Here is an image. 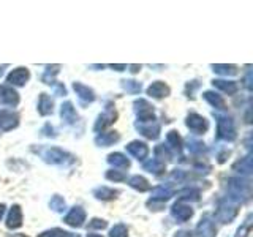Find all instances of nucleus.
<instances>
[{
    "label": "nucleus",
    "instance_id": "25",
    "mask_svg": "<svg viewBox=\"0 0 253 237\" xmlns=\"http://www.w3.org/2000/svg\"><path fill=\"white\" fill-rule=\"evenodd\" d=\"M233 169L237 171V172H241L242 176H249V174L252 172V155L249 154L247 157L241 158L239 161L233 164Z\"/></svg>",
    "mask_w": 253,
    "mask_h": 237
},
{
    "label": "nucleus",
    "instance_id": "31",
    "mask_svg": "<svg viewBox=\"0 0 253 237\" xmlns=\"http://www.w3.org/2000/svg\"><path fill=\"white\" fill-rule=\"evenodd\" d=\"M166 141H168V144L169 147L174 150V152H180L182 150V138L179 136V133L176 130H171L168 133V136H166Z\"/></svg>",
    "mask_w": 253,
    "mask_h": 237
},
{
    "label": "nucleus",
    "instance_id": "21",
    "mask_svg": "<svg viewBox=\"0 0 253 237\" xmlns=\"http://www.w3.org/2000/svg\"><path fill=\"white\" fill-rule=\"evenodd\" d=\"M54 111V101L47 93H42L38 100V113L42 116H49Z\"/></svg>",
    "mask_w": 253,
    "mask_h": 237
},
{
    "label": "nucleus",
    "instance_id": "46",
    "mask_svg": "<svg viewBox=\"0 0 253 237\" xmlns=\"http://www.w3.org/2000/svg\"><path fill=\"white\" fill-rule=\"evenodd\" d=\"M109 67L113 70H116V71H124L126 68V65H114V63H113V65H109Z\"/></svg>",
    "mask_w": 253,
    "mask_h": 237
},
{
    "label": "nucleus",
    "instance_id": "36",
    "mask_svg": "<svg viewBox=\"0 0 253 237\" xmlns=\"http://www.w3.org/2000/svg\"><path fill=\"white\" fill-rule=\"evenodd\" d=\"M188 150L195 155H200L203 152H206V146L203 141H198V139H188Z\"/></svg>",
    "mask_w": 253,
    "mask_h": 237
},
{
    "label": "nucleus",
    "instance_id": "49",
    "mask_svg": "<svg viewBox=\"0 0 253 237\" xmlns=\"http://www.w3.org/2000/svg\"><path fill=\"white\" fill-rule=\"evenodd\" d=\"M87 237H103V236H100V234H87Z\"/></svg>",
    "mask_w": 253,
    "mask_h": 237
},
{
    "label": "nucleus",
    "instance_id": "10",
    "mask_svg": "<svg viewBox=\"0 0 253 237\" xmlns=\"http://www.w3.org/2000/svg\"><path fill=\"white\" fill-rule=\"evenodd\" d=\"M134 128H136L142 136H146L147 139H157L160 136V125L157 122H147V123H134Z\"/></svg>",
    "mask_w": 253,
    "mask_h": 237
},
{
    "label": "nucleus",
    "instance_id": "48",
    "mask_svg": "<svg viewBox=\"0 0 253 237\" xmlns=\"http://www.w3.org/2000/svg\"><path fill=\"white\" fill-rule=\"evenodd\" d=\"M3 213H5V204H0V220H2Z\"/></svg>",
    "mask_w": 253,
    "mask_h": 237
},
{
    "label": "nucleus",
    "instance_id": "33",
    "mask_svg": "<svg viewBox=\"0 0 253 237\" xmlns=\"http://www.w3.org/2000/svg\"><path fill=\"white\" fill-rule=\"evenodd\" d=\"M121 85H122V89L128 93H139L142 89L141 82L134 81V79H124V81H121Z\"/></svg>",
    "mask_w": 253,
    "mask_h": 237
},
{
    "label": "nucleus",
    "instance_id": "35",
    "mask_svg": "<svg viewBox=\"0 0 253 237\" xmlns=\"http://www.w3.org/2000/svg\"><path fill=\"white\" fill-rule=\"evenodd\" d=\"M38 237H79V236L67 233V231H63V229H59V228H54V229H49V231L42 233Z\"/></svg>",
    "mask_w": 253,
    "mask_h": 237
},
{
    "label": "nucleus",
    "instance_id": "45",
    "mask_svg": "<svg viewBox=\"0 0 253 237\" xmlns=\"http://www.w3.org/2000/svg\"><path fill=\"white\" fill-rule=\"evenodd\" d=\"M54 85H55V92H57V95H67V89L62 84H54Z\"/></svg>",
    "mask_w": 253,
    "mask_h": 237
},
{
    "label": "nucleus",
    "instance_id": "9",
    "mask_svg": "<svg viewBox=\"0 0 253 237\" xmlns=\"http://www.w3.org/2000/svg\"><path fill=\"white\" fill-rule=\"evenodd\" d=\"M65 223L71 228H81L84 225V221H85V212L83 207H73L68 213H67V217H65Z\"/></svg>",
    "mask_w": 253,
    "mask_h": 237
},
{
    "label": "nucleus",
    "instance_id": "6",
    "mask_svg": "<svg viewBox=\"0 0 253 237\" xmlns=\"http://www.w3.org/2000/svg\"><path fill=\"white\" fill-rule=\"evenodd\" d=\"M116 118H117V111L114 109V106L111 105V103H108L106 108H105V111H103V113L98 116L97 122H95L93 130L97 131V133H98V131L103 133V130L108 128L109 125H113V123L116 122Z\"/></svg>",
    "mask_w": 253,
    "mask_h": 237
},
{
    "label": "nucleus",
    "instance_id": "18",
    "mask_svg": "<svg viewBox=\"0 0 253 237\" xmlns=\"http://www.w3.org/2000/svg\"><path fill=\"white\" fill-rule=\"evenodd\" d=\"M6 226L10 229H18L22 226V212L19 205H13L6 217Z\"/></svg>",
    "mask_w": 253,
    "mask_h": 237
},
{
    "label": "nucleus",
    "instance_id": "29",
    "mask_svg": "<svg viewBox=\"0 0 253 237\" xmlns=\"http://www.w3.org/2000/svg\"><path fill=\"white\" fill-rule=\"evenodd\" d=\"M177 198L180 201H198L200 199V190L196 188H184L177 193Z\"/></svg>",
    "mask_w": 253,
    "mask_h": 237
},
{
    "label": "nucleus",
    "instance_id": "23",
    "mask_svg": "<svg viewBox=\"0 0 253 237\" xmlns=\"http://www.w3.org/2000/svg\"><path fill=\"white\" fill-rule=\"evenodd\" d=\"M212 84H213V87H217V89L223 90L228 95L236 93L237 89H239V87H237V82H234V81H225V79H213Z\"/></svg>",
    "mask_w": 253,
    "mask_h": 237
},
{
    "label": "nucleus",
    "instance_id": "26",
    "mask_svg": "<svg viewBox=\"0 0 253 237\" xmlns=\"http://www.w3.org/2000/svg\"><path fill=\"white\" fill-rule=\"evenodd\" d=\"M142 168H144V171L154 174V176H160L162 172H165V163L157 160V158H152V160H149L142 164Z\"/></svg>",
    "mask_w": 253,
    "mask_h": 237
},
{
    "label": "nucleus",
    "instance_id": "5",
    "mask_svg": "<svg viewBox=\"0 0 253 237\" xmlns=\"http://www.w3.org/2000/svg\"><path fill=\"white\" fill-rule=\"evenodd\" d=\"M134 106V113L138 116V122L139 123H147V122H155V113H154V106L149 105V101L146 100H136L133 103Z\"/></svg>",
    "mask_w": 253,
    "mask_h": 237
},
{
    "label": "nucleus",
    "instance_id": "24",
    "mask_svg": "<svg viewBox=\"0 0 253 237\" xmlns=\"http://www.w3.org/2000/svg\"><path fill=\"white\" fill-rule=\"evenodd\" d=\"M117 195H119L117 190L108 188V187H98L93 190V196L101 201H111V199H114Z\"/></svg>",
    "mask_w": 253,
    "mask_h": 237
},
{
    "label": "nucleus",
    "instance_id": "38",
    "mask_svg": "<svg viewBox=\"0 0 253 237\" xmlns=\"http://www.w3.org/2000/svg\"><path fill=\"white\" fill-rule=\"evenodd\" d=\"M109 237H128V229L125 225H116L111 229Z\"/></svg>",
    "mask_w": 253,
    "mask_h": 237
},
{
    "label": "nucleus",
    "instance_id": "4",
    "mask_svg": "<svg viewBox=\"0 0 253 237\" xmlns=\"http://www.w3.org/2000/svg\"><path fill=\"white\" fill-rule=\"evenodd\" d=\"M237 205L239 204L233 202L231 199H228V198L221 199L218 204L217 213H215L217 220L221 221V223H231V221L234 220V217L237 215Z\"/></svg>",
    "mask_w": 253,
    "mask_h": 237
},
{
    "label": "nucleus",
    "instance_id": "43",
    "mask_svg": "<svg viewBox=\"0 0 253 237\" xmlns=\"http://www.w3.org/2000/svg\"><path fill=\"white\" fill-rule=\"evenodd\" d=\"M250 81H252V76H250V71H249V73L245 75V79H244V85L247 87L249 90H252V82Z\"/></svg>",
    "mask_w": 253,
    "mask_h": 237
},
{
    "label": "nucleus",
    "instance_id": "40",
    "mask_svg": "<svg viewBox=\"0 0 253 237\" xmlns=\"http://www.w3.org/2000/svg\"><path fill=\"white\" fill-rule=\"evenodd\" d=\"M106 179L108 180H114V182H122L126 177H125V174L121 172V171H108L106 172Z\"/></svg>",
    "mask_w": 253,
    "mask_h": 237
},
{
    "label": "nucleus",
    "instance_id": "42",
    "mask_svg": "<svg viewBox=\"0 0 253 237\" xmlns=\"http://www.w3.org/2000/svg\"><path fill=\"white\" fill-rule=\"evenodd\" d=\"M106 226H108V221L101 220V218H93L89 223V228H92V229H105Z\"/></svg>",
    "mask_w": 253,
    "mask_h": 237
},
{
    "label": "nucleus",
    "instance_id": "39",
    "mask_svg": "<svg viewBox=\"0 0 253 237\" xmlns=\"http://www.w3.org/2000/svg\"><path fill=\"white\" fill-rule=\"evenodd\" d=\"M250 226H252V215H249L247 220H245V223L237 229L234 237H247V234L250 233Z\"/></svg>",
    "mask_w": 253,
    "mask_h": 237
},
{
    "label": "nucleus",
    "instance_id": "15",
    "mask_svg": "<svg viewBox=\"0 0 253 237\" xmlns=\"http://www.w3.org/2000/svg\"><path fill=\"white\" fill-rule=\"evenodd\" d=\"M169 92H171L169 87L166 85L165 82H162V81H155V82H152L147 87V95H149V97H152V98H157V100L168 97Z\"/></svg>",
    "mask_w": 253,
    "mask_h": 237
},
{
    "label": "nucleus",
    "instance_id": "12",
    "mask_svg": "<svg viewBox=\"0 0 253 237\" xmlns=\"http://www.w3.org/2000/svg\"><path fill=\"white\" fill-rule=\"evenodd\" d=\"M29 78H30V71L24 67H19V68L13 70L11 73L6 76V81L13 85H24L29 81Z\"/></svg>",
    "mask_w": 253,
    "mask_h": 237
},
{
    "label": "nucleus",
    "instance_id": "20",
    "mask_svg": "<svg viewBox=\"0 0 253 237\" xmlns=\"http://www.w3.org/2000/svg\"><path fill=\"white\" fill-rule=\"evenodd\" d=\"M73 89H75L78 97L81 98L84 103H92L95 100V93H93V90L90 89V87H87V85H84L81 82H75Z\"/></svg>",
    "mask_w": 253,
    "mask_h": 237
},
{
    "label": "nucleus",
    "instance_id": "16",
    "mask_svg": "<svg viewBox=\"0 0 253 237\" xmlns=\"http://www.w3.org/2000/svg\"><path fill=\"white\" fill-rule=\"evenodd\" d=\"M126 152L130 155H133L134 158L138 160H144L149 154V147L144 144V142H139V141H131L128 146H126Z\"/></svg>",
    "mask_w": 253,
    "mask_h": 237
},
{
    "label": "nucleus",
    "instance_id": "22",
    "mask_svg": "<svg viewBox=\"0 0 253 237\" xmlns=\"http://www.w3.org/2000/svg\"><path fill=\"white\" fill-rule=\"evenodd\" d=\"M108 163L111 166H114V168H122V169H126L130 166L128 158H126L125 155H122V154H119V152L109 154L108 155Z\"/></svg>",
    "mask_w": 253,
    "mask_h": 237
},
{
    "label": "nucleus",
    "instance_id": "30",
    "mask_svg": "<svg viewBox=\"0 0 253 237\" xmlns=\"http://www.w3.org/2000/svg\"><path fill=\"white\" fill-rule=\"evenodd\" d=\"M128 184H130L131 188L136 190V192H147V190L150 188L149 182L142 176H133V177H130Z\"/></svg>",
    "mask_w": 253,
    "mask_h": 237
},
{
    "label": "nucleus",
    "instance_id": "17",
    "mask_svg": "<svg viewBox=\"0 0 253 237\" xmlns=\"http://www.w3.org/2000/svg\"><path fill=\"white\" fill-rule=\"evenodd\" d=\"M60 117H62V120L68 125H73L78 122V114H76V109L73 108V103H70V101L63 103L60 106Z\"/></svg>",
    "mask_w": 253,
    "mask_h": 237
},
{
    "label": "nucleus",
    "instance_id": "34",
    "mask_svg": "<svg viewBox=\"0 0 253 237\" xmlns=\"http://www.w3.org/2000/svg\"><path fill=\"white\" fill-rule=\"evenodd\" d=\"M59 68H60V65H52V67L49 65V67H46V71H44V75H43V78H42V79H43V82H44V84H49V85H51V84L54 85V84H55V82H54V76L59 73Z\"/></svg>",
    "mask_w": 253,
    "mask_h": 237
},
{
    "label": "nucleus",
    "instance_id": "11",
    "mask_svg": "<svg viewBox=\"0 0 253 237\" xmlns=\"http://www.w3.org/2000/svg\"><path fill=\"white\" fill-rule=\"evenodd\" d=\"M171 215L177 221H180V223H184V221H187L193 217V209L184 202H176L171 207Z\"/></svg>",
    "mask_w": 253,
    "mask_h": 237
},
{
    "label": "nucleus",
    "instance_id": "44",
    "mask_svg": "<svg viewBox=\"0 0 253 237\" xmlns=\"http://www.w3.org/2000/svg\"><path fill=\"white\" fill-rule=\"evenodd\" d=\"M172 237H193V234L190 231H184V229H182V231H177Z\"/></svg>",
    "mask_w": 253,
    "mask_h": 237
},
{
    "label": "nucleus",
    "instance_id": "41",
    "mask_svg": "<svg viewBox=\"0 0 253 237\" xmlns=\"http://www.w3.org/2000/svg\"><path fill=\"white\" fill-rule=\"evenodd\" d=\"M155 155H157L158 158H166V160H171V152H169V150L166 149L163 144L155 147Z\"/></svg>",
    "mask_w": 253,
    "mask_h": 237
},
{
    "label": "nucleus",
    "instance_id": "27",
    "mask_svg": "<svg viewBox=\"0 0 253 237\" xmlns=\"http://www.w3.org/2000/svg\"><path fill=\"white\" fill-rule=\"evenodd\" d=\"M203 97H204V100L208 101L211 106H213L215 109H225V101H223V98H221L218 93L208 90V92L203 93Z\"/></svg>",
    "mask_w": 253,
    "mask_h": 237
},
{
    "label": "nucleus",
    "instance_id": "7",
    "mask_svg": "<svg viewBox=\"0 0 253 237\" xmlns=\"http://www.w3.org/2000/svg\"><path fill=\"white\" fill-rule=\"evenodd\" d=\"M19 125V116L13 111H0V133L10 131Z\"/></svg>",
    "mask_w": 253,
    "mask_h": 237
},
{
    "label": "nucleus",
    "instance_id": "47",
    "mask_svg": "<svg viewBox=\"0 0 253 237\" xmlns=\"http://www.w3.org/2000/svg\"><path fill=\"white\" fill-rule=\"evenodd\" d=\"M141 70V65H131V73H138V71Z\"/></svg>",
    "mask_w": 253,
    "mask_h": 237
},
{
    "label": "nucleus",
    "instance_id": "2",
    "mask_svg": "<svg viewBox=\"0 0 253 237\" xmlns=\"http://www.w3.org/2000/svg\"><path fill=\"white\" fill-rule=\"evenodd\" d=\"M43 160L46 163H51V164H59V166H67L71 164L75 161V157L62 150L59 147H51V149H46L44 152L42 154Z\"/></svg>",
    "mask_w": 253,
    "mask_h": 237
},
{
    "label": "nucleus",
    "instance_id": "19",
    "mask_svg": "<svg viewBox=\"0 0 253 237\" xmlns=\"http://www.w3.org/2000/svg\"><path fill=\"white\" fill-rule=\"evenodd\" d=\"M121 139L117 131H108V133H101L95 138V144L100 146V147H108V146H113L114 142H117Z\"/></svg>",
    "mask_w": 253,
    "mask_h": 237
},
{
    "label": "nucleus",
    "instance_id": "37",
    "mask_svg": "<svg viewBox=\"0 0 253 237\" xmlns=\"http://www.w3.org/2000/svg\"><path fill=\"white\" fill-rule=\"evenodd\" d=\"M49 207L54 210V212H63L65 210V199H63L62 196L59 195H54L49 201Z\"/></svg>",
    "mask_w": 253,
    "mask_h": 237
},
{
    "label": "nucleus",
    "instance_id": "13",
    "mask_svg": "<svg viewBox=\"0 0 253 237\" xmlns=\"http://www.w3.org/2000/svg\"><path fill=\"white\" fill-rule=\"evenodd\" d=\"M0 101L8 106H16L19 103V95L10 85H0Z\"/></svg>",
    "mask_w": 253,
    "mask_h": 237
},
{
    "label": "nucleus",
    "instance_id": "14",
    "mask_svg": "<svg viewBox=\"0 0 253 237\" xmlns=\"http://www.w3.org/2000/svg\"><path fill=\"white\" fill-rule=\"evenodd\" d=\"M196 234L198 237H215L217 228L209 217H204L196 226Z\"/></svg>",
    "mask_w": 253,
    "mask_h": 237
},
{
    "label": "nucleus",
    "instance_id": "3",
    "mask_svg": "<svg viewBox=\"0 0 253 237\" xmlns=\"http://www.w3.org/2000/svg\"><path fill=\"white\" fill-rule=\"evenodd\" d=\"M217 138L223 141L236 139V126L231 117L217 116Z\"/></svg>",
    "mask_w": 253,
    "mask_h": 237
},
{
    "label": "nucleus",
    "instance_id": "1",
    "mask_svg": "<svg viewBox=\"0 0 253 237\" xmlns=\"http://www.w3.org/2000/svg\"><path fill=\"white\" fill-rule=\"evenodd\" d=\"M252 193V184L249 179L244 177H231L228 180V195L226 198L233 202L239 204L247 201Z\"/></svg>",
    "mask_w": 253,
    "mask_h": 237
},
{
    "label": "nucleus",
    "instance_id": "8",
    "mask_svg": "<svg viewBox=\"0 0 253 237\" xmlns=\"http://www.w3.org/2000/svg\"><path fill=\"white\" fill-rule=\"evenodd\" d=\"M185 125H187L192 131H195V133H204V131H208V128H209L208 120H206V118H204L203 116L195 114V113H192V114H188V116H187Z\"/></svg>",
    "mask_w": 253,
    "mask_h": 237
},
{
    "label": "nucleus",
    "instance_id": "32",
    "mask_svg": "<svg viewBox=\"0 0 253 237\" xmlns=\"http://www.w3.org/2000/svg\"><path fill=\"white\" fill-rule=\"evenodd\" d=\"M212 70L218 75L223 76H234L237 73V67L236 65H225V63H217V65H212Z\"/></svg>",
    "mask_w": 253,
    "mask_h": 237
},
{
    "label": "nucleus",
    "instance_id": "28",
    "mask_svg": "<svg viewBox=\"0 0 253 237\" xmlns=\"http://www.w3.org/2000/svg\"><path fill=\"white\" fill-rule=\"evenodd\" d=\"M172 196V192L169 188H166V187H155L152 190V199L150 201H160V202H165V201H168L169 198Z\"/></svg>",
    "mask_w": 253,
    "mask_h": 237
}]
</instances>
